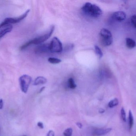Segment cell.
Listing matches in <instances>:
<instances>
[{"label": "cell", "mask_w": 136, "mask_h": 136, "mask_svg": "<svg viewBox=\"0 0 136 136\" xmlns=\"http://www.w3.org/2000/svg\"><path fill=\"white\" fill-rule=\"evenodd\" d=\"M81 10L85 15L93 18H99L102 14V10L99 6L89 2L86 3Z\"/></svg>", "instance_id": "6da1fadb"}, {"label": "cell", "mask_w": 136, "mask_h": 136, "mask_svg": "<svg viewBox=\"0 0 136 136\" xmlns=\"http://www.w3.org/2000/svg\"><path fill=\"white\" fill-rule=\"evenodd\" d=\"M55 30V26H53L51 27L50 31L48 33L46 34H44V35L41 36V37H39L38 38H35L34 39H32L29 40V41L25 43L22 46L20 47V50H24L28 47V46L32 45V44H40L46 41L47 40L49 39L50 37H51V35L53 32Z\"/></svg>", "instance_id": "7a4b0ae2"}, {"label": "cell", "mask_w": 136, "mask_h": 136, "mask_svg": "<svg viewBox=\"0 0 136 136\" xmlns=\"http://www.w3.org/2000/svg\"><path fill=\"white\" fill-rule=\"evenodd\" d=\"M101 42L103 46H110L113 42V38L111 32L106 29L103 28L100 32Z\"/></svg>", "instance_id": "3957f363"}, {"label": "cell", "mask_w": 136, "mask_h": 136, "mask_svg": "<svg viewBox=\"0 0 136 136\" xmlns=\"http://www.w3.org/2000/svg\"><path fill=\"white\" fill-rule=\"evenodd\" d=\"M30 11V9H28L23 15L16 18H5L4 21L0 24V28L6 26L10 25L11 24H15L19 23L27 17Z\"/></svg>", "instance_id": "277c9868"}, {"label": "cell", "mask_w": 136, "mask_h": 136, "mask_svg": "<svg viewBox=\"0 0 136 136\" xmlns=\"http://www.w3.org/2000/svg\"><path fill=\"white\" fill-rule=\"evenodd\" d=\"M19 80L21 89L23 92L26 94L32 82L31 77L28 75H24L19 78Z\"/></svg>", "instance_id": "5b68a950"}, {"label": "cell", "mask_w": 136, "mask_h": 136, "mask_svg": "<svg viewBox=\"0 0 136 136\" xmlns=\"http://www.w3.org/2000/svg\"><path fill=\"white\" fill-rule=\"evenodd\" d=\"M63 47L61 41L58 38L55 37L49 44V50L52 53H59L63 51Z\"/></svg>", "instance_id": "8992f818"}, {"label": "cell", "mask_w": 136, "mask_h": 136, "mask_svg": "<svg viewBox=\"0 0 136 136\" xmlns=\"http://www.w3.org/2000/svg\"><path fill=\"white\" fill-rule=\"evenodd\" d=\"M126 15L123 11H117L114 12L112 15V18L115 21L121 22L125 19Z\"/></svg>", "instance_id": "52a82bcc"}, {"label": "cell", "mask_w": 136, "mask_h": 136, "mask_svg": "<svg viewBox=\"0 0 136 136\" xmlns=\"http://www.w3.org/2000/svg\"><path fill=\"white\" fill-rule=\"evenodd\" d=\"M50 51L49 50V44H40L35 48V53L38 54L44 53Z\"/></svg>", "instance_id": "ba28073f"}, {"label": "cell", "mask_w": 136, "mask_h": 136, "mask_svg": "<svg viewBox=\"0 0 136 136\" xmlns=\"http://www.w3.org/2000/svg\"><path fill=\"white\" fill-rule=\"evenodd\" d=\"M111 128L106 129H97L94 131V134L97 136H102L106 135L112 131Z\"/></svg>", "instance_id": "9c48e42d"}, {"label": "cell", "mask_w": 136, "mask_h": 136, "mask_svg": "<svg viewBox=\"0 0 136 136\" xmlns=\"http://www.w3.org/2000/svg\"><path fill=\"white\" fill-rule=\"evenodd\" d=\"M47 82V79L45 77L42 76L38 77L34 80L33 85H38L41 84H46Z\"/></svg>", "instance_id": "30bf717a"}, {"label": "cell", "mask_w": 136, "mask_h": 136, "mask_svg": "<svg viewBox=\"0 0 136 136\" xmlns=\"http://www.w3.org/2000/svg\"><path fill=\"white\" fill-rule=\"evenodd\" d=\"M126 47L129 49L133 48L136 46V43L135 40L129 38H126Z\"/></svg>", "instance_id": "8fae6325"}, {"label": "cell", "mask_w": 136, "mask_h": 136, "mask_svg": "<svg viewBox=\"0 0 136 136\" xmlns=\"http://www.w3.org/2000/svg\"><path fill=\"white\" fill-rule=\"evenodd\" d=\"M12 28H13V27L12 26L10 25L8 26L6 28H4V29L3 30H2L0 32V39L4 37L5 34H7V33H9L11 32L12 30Z\"/></svg>", "instance_id": "7c38bea8"}, {"label": "cell", "mask_w": 136, "mask_h": 136, "mask_svg": "<svg viewBox=\"0 0 136 136\" xmlns=\"http://www.w3.org/2000/svg\"><path fill=\"white\" fill-rule=\"evenodd\" d=\"M129 128L130 129H131L133 125L134 118L132 113L131 112V110H130L129 111Z\"/></svg>", "instance_id": "4fadbf2b"}, {"label": "cell", "mask_w": 136, "mask_h": 136, "mask_svg": "<svg viewBox=\"0 0 136 136\" xmlns=\"http://www.w3.org/2000/svg\"><path fill=\"white\" fill-rule=\"evenodd\" d=\"M68 87L71 89H75L77 85L76 84L74 79L73 78H70L68 80Z\"/></svg>", "instance_id": "5bb4252c"}, {"label": "cell", "mask_w": 136, "mask_h": 136, "mask_svg": "<svg viewBox=\"0 0 136 136\" xmlns=\"http://www.w3.org/2000/svg\"><path fill=\"white\" fill-rule=\"evenodd\" d=\"M119 102L117 98H114L113 99L111 100L108 103V106L109 108H113L114 107L117 106L119 104Z\"/></svg>", "instance_id": "9a60e30c"}, {"label": "cell", "mask_w": 136, "mask_h": 136, "mask_svg": "<svg viewBox=\"0 0 136 136\" xmlns=\"http://www.w3.org/2000/svg\"><path fill=\"white\" fill-rule=\"evenodd\" d=\"M95 48V52L97 56H98L99 58H101L103 56V53L101 48L98 46L97 45H95L94 46Z\"/></svg>", "instance_id": "2e32d148"}, {"label": "cell", "mask_w": 136, "mask_h": 136, "mask_svg": "<svg viewBox=\"0 0 136 136\" xmlns=\"http://www.w3.org/2000/svg\"><path fill=\"white\" fill-rule=\"evenodd\" d=\"M48 61L52 64H57L61 62V60L59 59L53 57H50L48 59Z\"/></svg>", "instance_id": "e0dca14e"}, {"label": "cell", "mask_w": 136, "mask_h": 136, "mask_svg": "<svg viewBox=\"0 0 136 136\" xmlns=\"http://www.w3.org/2000/svg\"><path fill=\"white\" fill-rule=\"evenodd\" d=\"M73 132V130L72 128H69L66 129L63 132V135L64 136H71Z\"/></svg>", "instance_id": "ac0fdd59"}, {"label": "cell", "mask_w": 136, "mask_h": 136, "mask_svg": "<svg viewBox=\"0 0 136 136\" xmlns=\"http://www.w3.org/2000/svg\"><path fill=\"white\" fill-rule=\"evenodd\" d=\"M121 117L123 121L124 122H126V114L125 112V109L123 107H122L121 109Z\"/></svg>", "instance_id": "d6986e66"}, {"label": "cell", "mask_w": 136, "mask_h": 136, "mask_svg": "<svg viewBox=\"0 0 136 136\" xmlns=\"http://www.w3.org/2000/svg\"><path fill=\"white\" fill-rule=\"evenodd\" d=\"M131 21L132 25L136 28V15H134L132 16L131 18Z\"/></svg>", "instance_id": "ffe728a7"}, {"label": "cell", "mask_w": 136, "mask_h": 136, "mask_svg": "<svg viewBox=\"0 0 136 136\" xmlns=\"http://www.w3.org/2000/svg\"><path fill=\"white\" fill-rule=\"evenodd\" d=\"M55 136V132L52 130H50L48 132L47 136Z\"/></svg>", "instance_id": "44dd1931"}, {"label": "cell", "mask_w": 136, "mask_h": 136, "mask_svg": "<svg viewBox=\"0 0 136 136\" xmlns=\"http://www.w3.org/2000/svg\"><path fill=\"white\" fill-rule=\"evenodd\" d=\"M37 125L39 128L43 129L44 128V125L43 123L41 122H38L37 123Z\"/></svg>", "instance_id": "7402d4cb"}, {"label": "cell", "mask_w": 136, "mask_h": 136, "mask_svg": "<svg viewBox=\"0 0 136 136\" xmlns=\"http://www.w3.org/2000/svg\"><path fill=\"white\" fill-rule=\"evenodd\" d=\"M3 107V101L2 99H0V110H2Z\"/></svg>", "instance_id": "603a6c76"}, {"label": "cell", "mask_w": 136, "mask_h": 136, "mask_svg": "<svg viewBox=\"0 0 136 136\" xmlns=\"http://www.w3.org/2000/svg\"><path fill=\"white\" fill-rule=\"evenodd\" d=\"M76 125L79 129H81L83 128V125L81 123L78 122V123H76Z\"/></svg>", "instance_id": "cb8c5ba5"}, {"label": "cell", "mask_w": 136, "mask_h": 136, "mask_svg": "<svg viewBox=\"0 0 136 136\" xmlns=\"http://www.w3.org/2000/svg\"><path fill=\"white\" fill-rule=\"evenodd\" d=\"M105 112V110L103 109H102V108H100L99 110V113H100L102 114V113H104Z\"/></svg>", "instance_id": "d4e9b609"}, {"label": "cell", "mask_w": 136, "mask_h": 136, "mask_svg": "<svg viewBox=\"0 0 136 136\" xmlns=\"http://www.w3.org/2000/svg\"><path fill=\"white\" fill-rule=\"evenodd\" d=\"M45 87H42V88L40 89V90L39 91V93H41L43 91H44V89H45Z\"/></svg>", "instance_id": "484cf974"}, {"label": "cell", "mask_w": 136, "mask_h": 136, "mask_svg": "<svg viewBox=\"0 0 136 136\" xmlns=\"http://www.w3.org/2000/svg\"><path fill=\"white\" fill-rule=\"evenodd\" d=\"M26 136V135H24V136Z\"/></svg>", "instance_id": "4316f807"}]
</instances>
